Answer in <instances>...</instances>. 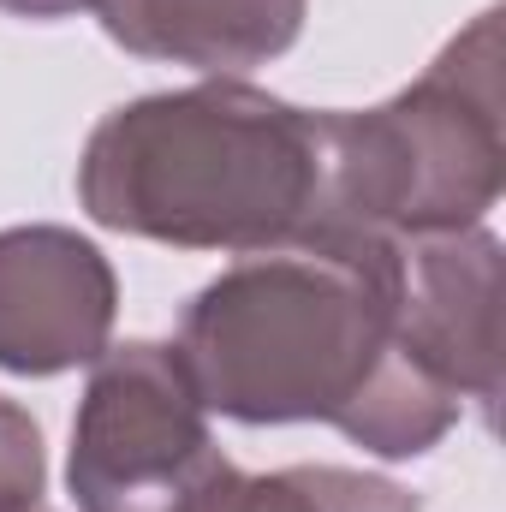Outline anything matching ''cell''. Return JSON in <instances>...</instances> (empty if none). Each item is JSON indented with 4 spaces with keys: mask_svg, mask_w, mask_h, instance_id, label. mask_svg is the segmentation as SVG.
<instances>
[{
    "mask_svg": "<svg viewBox=\"0 0 506 512\" xmlns=\"http://www.w3.org/2000/svg\"><path fill=\"white\" fill-rule=\"evenodd\" d=\"M96 0H0V12H12V18H30V24H60V18H78V12H90Z\"/></svg>",
    "mask_w": 506,
    "mask_h": 512,
    "instance_id": "9c48e42d",
    "label": "cell"
},
{
    "mask_svg": "<svg viewBox=\"0 0 506 512\" xmlns=\"http://www.w3.org/2000/svg\"><path fill=\"white\" fill-rule=\"evenodd\" d=\"M120 274L78 227H0V370L48 382L114 346Z\"/></svg>",
    "mask_w": 506,
    "mask_h": 512,
    "instance_id": "8992f818",
    "label": "cell"
},
{
    "mask_svg": "<svg viewBox=\"0 0 506 512\" xmlns=\"http://www.w3.org/2000/svg\"><path fill=\"white\" fill-rule=\"evenodd\" d=\"M78 203L96 227L173 251L292 245L322 203V108L245 78L120 102L84 137Z\"/></svg>",
    "mask_w": 506,
    "mask_h": 512,
    "instance_id": "7a4b0ae2",
    "label": "cell"
},
{
    "mask_svg": "<svg viewBox=\"0 0 506 512\" xmlns=\"http://www.w3.org/2000/svg\"><path fill=\"white\" fill-rule=\"evenodd\" d=\"M221 465L227 453L173 346L126 340L90 364L66 453L78 512H179Z\"/></svg>",
    "mask_w": 506,
    "mask_h": 512,
    "instance_id": "277c9868",
    "label": "cell"
},
{
    "mask_svg": "<svg viewBox=\"0 0 506 512\" xmlns=\"http://www.w3.org/2000/svg\"><path fill=\"white\" fill-rule=\"evenodd\" d=\"M30 512H48V507H30Z\"/></svg>",
    "mask_w": 506,
    "mask_h": 512,
    "instance_id": "30bf717a",
    "label": "cell"
},
{
    "mask_svg": "<svg viewBox=\"0 0 506 512\" xmlns=\"http://www.w3.org/2000/svg\"><path fill=\"white\" fill-rule=\"evenodd\" d=\"M393 322L399 346L459 399L501 405V239L489 227L393 233Z\"/></svg>",
    "mask_w": 506,
    "mask_h": 512,
    "instance_id": "5b68a950",
    "label": "cell"
},
{
    "mask_svg": "<svg viewBox=\"0 0 506 512\" xmlns=\"http://www.w3.org/2000/svg\"><path fill=\"white\" fill-rule=\"evenodd\" d=\"M203 411L233 423H328L376 459L435 453L465 399L393 322V233H304L227 262L179 310L173 340Z\"/></svg>",
    "mask_w": 506,
    "mask_h": 512,
    "instance_id": "6da1fadb",
    "label": "cell"
},
{
    "mask_svg": "<svg viewBox=\"0 0 506 512\" xmlns=\"http://www.w3.org/2000/svg\"><path fill=\"white\" fill-rule=\"evenodd\" d=\"M501 179V6H489L399 96L322 108V203L310 233L483 227L501 203Z\"/></svg>",
    "mask_w": 506,
    "mask_h": 512,
    "instance_id": "3957f363",
    "label": "cell"
},
{
    "mask_svg": "<svg viewBox=\"0 0 506 512\" xmlns=\"http://www.w3.org/2000/svg\"><path fill=\"white\" fill-rule=\"evenodd\" d=\"M179 512H423V501L376 471L352 465H286V471H239L233 459L209 471V483Z\"/></svg>",
    "mask_w": 506,
    "mask_h": 512,
    "instance_id": "ba28073f",
    "label": "cell"
},
{
    "mask_svg": "<svg viewBox=\"0 0 506 512\" xmlns=\"http://www.w3.org/2000/svg\"><path fill=\"white\" fill-rule=\"evenodd\" d=\"M90 12L137 60L245 78L304 36L310 0H96Z\"/></svg>",
    "mask_w": 506,
    "mask_h": 512,
    "instance_id": "52a82bcc",
    "label": "cell"
}]
</instances>
